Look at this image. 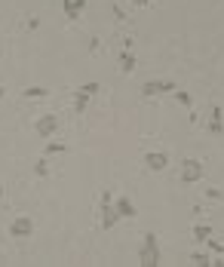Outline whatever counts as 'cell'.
Returning a JSON list of instances; mask_svg holds the SVG:
<instances>
[{
    "label": "cell",
    "instance_id": "9",
    "mask_svg": "<svg viewBox=\"0 0 224 267\" xmlns=\"http://www.w3.org/2000/svg\"><path fill=\"white\" fill-rule=\"evenodd\" d=\"M209 132L212 135H224V117L218 105H212V111H209Z\"/></svg>",
    "mask_w": 224,
    "mask_h": 267
},
{
    "label": "cell",
    "instance_id": "11",
    "mask_svg": "<svg viewBox=\"0 0 224 267\" xmlns=\"http://www.w3.org/2000/svg\"><path fill=\"white\" fill-rule=\"evenodd\" d=\"M22 95H25L28 101H40V98L49 95V89H46V86H28V89H22Z\"/></svg>",
    "mask_w": 224,
    "mask_h": 267
},
{
    "label": "cell",
    "instance_id": "6",
    "mask_svg": "<svg viewBox=\"0 0 224 267\" xmlns=\"http://www.w3.org/2000/svg\"><path fill=\"white\" fill-rule=\"evenodd\" d=\"M163 92H175V83H169V80H148L141 86L145 98H154V95H163Z\"/></svg>",
    "mask_w": 224,
    "mask_h": 267
},
{
    "label": "cell",
    "instance_id": "21",
    "mask_svg": "<svg viewBox=\"0 0 224 267\" xmlns=\"http://www.w3.org/2000/svg\"><path fill=\"white\" fill-rule=\"evenodd\" d=\"M206 197H209V200H221V191H218V188H209Z\"/></svg>",
    "mask_w": 224,
    "mask_h": 267
},
{
    "label": "cell",
    "instance_id": "15",
    "mask_svg": "<svg viewBox=\"0 0 224 267\" xmlns=\"http://www.w3.org/2000/svg\"><path fill=\"white\" fill-rule=\"evenodd\" d=\"M62 9H65V18H68V22H77V18H80V12H77L74 0H62Z\"/></svg>",
    "mask_w": 224,
    "mask_h": 267
},
{
    "label": "cell",
    "instance_id": "19",
    "mask_svg": "<svg viewBox=\"0 0 224 267\" xmlns=\"http://www.w3.org/2000/svg\"><path fill=\"white\" fill-rule=\"evenodd\" d=\"M206 246H209V252H215V255H224V243H221V240H212V237H209V240H206Z\"/></svg>",
    "mask_w": 224,
    "mask_h": 267
},
{
    "label": "cell",
    "instance_id": "17",
    "mask_svg": "<svg viewBox=\"0 0 224 267\" xmlns=\"http://www.w3.org/2000/svg\"><path fill=\"white\" fill-rule=\"evenodd\" d=\"M77 89H83L89 98H95L98 95V89H101V83H95V80H89V83H83V86H77Z\"/></svg>",
    "mask_w": 224,
    "mask_h": 267
},
{
    "label": "cell",
    "instance_id": "3",
    "mask_svg": "<svg viewBox=\"0 0 224 267\" xmlns=\"http://www.w3.org/2000/svg\"><path fill=\"white\" fill-rule=\"evenodd\" d=\"M34 132L40 135V138H55V132H58V117L55 114H40L37 117V123H34Z\"/></svg>",
    "mask_w": 224,
    "mask_h": 267
},
{
    "label": "cell",
    "instance_id": "5",
    "mask_svg": "<svg viewBox=\"0 0 224 267\" xmlns=\"http://www.w3.org/2000/svg\"><path fill=\"white\" fill-rule=\"evenodd\" d=\"M9 237H12V240H28V237H34V221H31L28 215L12 218V224H9Z\"/></svg>",
    "mask_w": 224,
    "mask_h": 267
},
{
    "label": "cell",
    "instance_id": "16",
    "mask_svg": "<svg viewBox=\"0 0 224 267\" xmlns=\"http://www.w3.org/2000/svg\"><path fill=\"white\" fill-rule=\"evenodd\" d=\"M65 151H68V148H65L62 141H46V151H43V154H46V157H55V154H65Z\"/></svg>",
    "mask_w": 224,
    "mask_h": 267
},
{
    "label": "cell",
    "instance_id": "24",
    "mask_svg": "<svg viewBox=\"0 0 224 267\" xmlns=\"http://www.w3.org/2000/svg\"><path fill=\"white\" fill-rule=\"evenodd\" d=\"M3 95H6V89H3V86H0V98H3Z\"/></svg>",
    "mask_w": 224,
    "mask_h": 267
},
{
    "label": "cell",
    "instance_id": "22",
    "mask_svg": "<svg viewBox=\"0 0 224 267\" xmlns=\"http://www.w3.org/2000/svg\"><path fill=\"white\" fill-rule=\"evenodd\" d=\"M74 6H77V12H83V6H86V0H74Z\"/></svg>",
    "mask_w": 224,
    "mask_h": 267
},
{
    "label": "cell",
    "instance_id": "14",
    "mask_svg": "<svg viewBox=\"0 0 224 267\" xmlns=\"http://www.w3.org/2000/svg\"><path fill=\"white\" fill-rule=\"evenodd\" d=\"M209 237H212V228L209 224H194V240L197 243H206Z\"/></svg>",
    "mask_w": 224,
    "mask_h": 267
},
{
    "label": "cell",
    "instance_id": "18",
    "mask_svg": "<svg viewBox=\"0 0 224 267\" xmlns=\"http://www.w3.org/2000/svg\"><path fill=\"white\" fill-rule=\"evenodd\" d=\"M191 261H194V264H197V267H206V264H209V261H212V258H209L206 252H194V255H191Z\"/></svg>",
    "mask_w": 224,
    "mask_h": 267
},
{
    "label": "cell",
    "instance_id": "2",
    "mask_svg": "<svg viewBox=\"0 0 224 267\" xmlns=\"http://www.w3.org/2000/svg\"><path fill=\"white\" fill-rule=\"evenodd\" d=\"M117 221H120V215L114 209V197H111V191H101V231H114Z\"/></svg>",
    "mask_w": 224,
    "mask_h": 267
},
{
    "label": "cell",
    "instance_id": "20",
    "mask_svg": "<svg viewBox=\"0 0 224 267\" xmlns=\"http://www.w3.org/2000/svg\"><path fill=\"white\" fill-rule=\"evenodd\" d=\"M34 175H37V178H46V175H49V166H46V160H40V163L34 166Z\"/></svg>",
    "mask_w": 224,
    "mask_h": 267
},
{
    "label": "cell",
    "instance_id": "12",
    "mask_svg": "<svg viewBox=\"0 0 224 267\" xmlns=\"http://www.w3.org/2000/svg\"><path fill=\"white\" fill-rule=\"evenodd\" d=\"M89 108V95L83 89H74V114H86Z\"/></svg>",
    "mask_w": 224,
    "mask_h": 267
},
{
    "label": "cell",
    "instance_id": "4",
    "mask_svg": "<svg viewBox=\"0 0 224 267\" xmlns=\"http://www.w3.org/2000/svg\"><path fill=\"white\" fill-rule=\"evenodd\" d=\"M200 178H203V163L194 157L181 160V184H197Z\"/></svg>",
    "mask_w": 224,
    "mask_h": 267
},
{
    "label": "cell",
    "instance_id": "1",
    "mask_svg": "<svg viewBox=\"0 0 224 267\" xmlns=\"http://www.w3.org/2000/svg\"><path fill=\"white\" fill-rule=\"evenodd\" d=\"M163 261V252H160V240L157 234H145L141 240V252H138V264L141 267H157Z\"/></svg>",
    "mask_w": 224,
    "mask_h": 267
},
{
    "label": "cell",
    "instance_id": "23",
    "mask_svg": "<svg viewBox=\"0 0 224 267\" xmlns=\"http://www.w3.org/2000/svg\"><path fill=\"white\" fill-rule=\"evenodd\" d=\"M132 3H135V6H138V9H145V6H148V3H151V0H132Z\"/></svg>",
    "mask_w": 224,
    "mask_h": 267
},
{
    "label": "cell",
    "instance_id": "13",
    "mask_svg": "<svg viewBox=\"0 0 224 267\" xmlns=\"http://www.w3.org/2000/svg\"><path fill=\"white\" fill-rule=\"evenodd\" d=\"M172 95H175V101H178L181 108H194V95H191L188 89H178V86H175V92H172Z\"/></svg>",
    "mask_w": 224,
    "mask_h": 267
},
{
    "label": "cell",
    "instance_id": "10",
    "mask_svg": "<svg viewBox=\"0 0 224 267\" xmlns=\"http://www.w3.org/2000/svg\"><path fill=\"white\" fill-rule=\"evenodd\" d=\"M135 68H138V61H135L132 49H123V52H120V71H123V74H132Z\"/></svg>",
    "mask_w": 224,
    "mask_h": 267
},
{
    "label": "cell",
    "instance_id": "8",
    "mask_svg": "<svg viewBox=\"0 0 224 267\" xmlns=\"http://www.w3.org/2000/svg\"><path fill=\"white\" fill-rule=\"evenodd\" d=\"M114 209H117L120 218H135V215H138V209H135V203H132L129 197H117V200H114Z\"/></svg>",
    "mask_w": 224,
    "mask_h": 267
},
{
    "label": "cell",
    "instance_id": "7",
    "mask_svg": "<svg viewBox=\"0 0 224 267\" xmlns=\"http://www.w3.org/2000/svg\"><path fill=\"white\" fill-rule=\"evenodd\" d=\"M145 166H148L151 172H163V169L169 166V154H163V151H148V154H145Z\"/></svg>",
    "mask_w": 224,
    "mask_h": 267
},
{
    "label": "cell",
    "instance_id": "25",
    "mask_svg": "<svg viewBox=\"0 0 224 267\" xmlns=\"http://www.w3.org/2000/svg\"><path fill=\"white\" fill-rule=\"evenodd\" d=\"M0 200H3V184H0Z\"/></svg>",
    "mask_w": 224,
    "mask_h": 267
}]
</instances>
